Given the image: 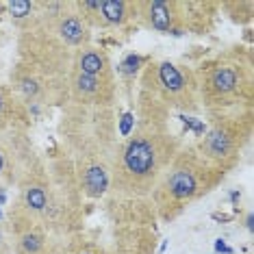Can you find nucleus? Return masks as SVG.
I'll use <instances>...</instances> for the list:
<instances>
[{
  "label": "nucleus",
  "instance_id": "obj_23",
  "mask_svg": "<svg viewBox=\"0 0 254 254\" xmlns=\"http://www.w3.org/2000/svg\"><path fill=\"white\" fill-rule=\"evenodd\" d=\"M0 254H13V237L7 224H0Z\"/></svg>",
  "mask_w": 254,
  "mask_h": 254
},
{
  "label": "nucleus",
  "instance_id": "obj_15",
  "mask_svg": "<svg viewBox=\"0 0 254 254\" xmlns=\"http://www.w3.org/2000/svg\"><path fill=\"white\" fill-rule=\"evenodd\" d=\"M178 9H181L183 33L206 35L219 13V2H213V0H178Z\"/></svg>",
  "mask_w": 254,
  "mask_h": 254
},
{
  "label": "nucleus",
  "instance_id": "obj_11",
  "mask_svg": "<svg viewBox=\"0 0 254 254\" xmlns=\"http://www.w3.org/2000/svg\"><path fill=\"white\" fill-rule=\"evenodd\" d=\"M74 11L89 31H111L137 22V0H74Z\"/></svg>",
  "mask_w": 254,
  "mask_h": 254
},
{
  "label": "nucleus",
  "instance_id": "obj_7",
  "mask_svg": "<svg viewBox=\"0 0 254 254\" xmlns=\"http://www.w3.org/2000/svg\"><path fill=\"white\" fill-rule=\"evenodd\" d=\"M209 126L204 135L198 139L193 150L198 157L226 176L235 170L244 157V150L250 143L254 130L252 111L248 113H230V115H209Z\"/></svg>",
  "mask_w": 254,
  "mask_h": 254
},
{
  "label": "nucleus",
  "instance_id": "obj_16",
  "mask_svg": "<svg viewBox=\"0 0 254 254\" xmlns=\"http://www.w3.org/2000/svg\"><path fill=\"white\" fill-rule=\"evenodd\" d=\"M33 118L22 100L13 94L7 83H0V132L24 130L31 126Z\"/></svg>",
  "mask_w": 254,
  "mask_h": 254
},
{
  "label": "nucleus",
  "instance_id": "obj_19",
  "mask_svg": "<svg viewBox=\"0 0 254 254\" xmlns=\"http://www.w3.org/2000/svg\"><path fill=\"white\" fill-rule=\"evenodd\" d=\"M13 254H55L53 237L44 228H33L13 237Z\"/></svg>",
  "mask_w": 254,
  "mask_h": 254
},
{
  "label": "nucleus",
  "instance_id": "obj_9",
  "mask_svg": "<svg viewBox=\"0 0 254 254\" xmlns=\"http://www.w3.org/2000/svg\"><path fill=\"white\" fill-rule=\"evenodd\" d=\"M46 193H48V174H46V161L42 159L18 183V193L7 213V228L11 237L33 228H42Z\"/></svg>",
  "mask_w": 254,
  "mask_h": 254
},
{
  "label": "nucleus",
  "instance_id": "obj_3",
  "mask_svg": "<svg viewBox=\"0 0 254 254\" xmlns=\"http://www.w3.org/2000/svg\"><path fill=\"white\" fill-rule=\"evenodd\" d=\"M224 176L204 163L193 146L181 148L150 191V204L163 222H174L193 202L211 193Z\"/></svg>",
  "mask_w": 254,
  "mask_h": 254
},
{
  "label": "nucleus",
  "instance_id": "obj_2",
  "mask_svg": "<svg viewBox=\"0 0 254 254\" xmlns=\"http://www.w3.org/2000/svg\"><path fill=\"white\" fill-rule=\"evenodd\" d=\"M195 78L200 105L209 115H230L252 111L254 67L248 48H230L198 65Z\"/></svg>",
  "mask_w": 254,
  "mask_h": 254
},
{
  "label": "nucleus",
  "instance_id": "obj_4",
  "mask_svg": "<svg viewBox=\"0 0 254 254\" xmlns=\"http://www.w3.org/2000/svg\"><path fill=\"white\" fill-rule=\"evenodd\" d=\"M59 137L72 161L113 157L118 146L115 109L65 102L59 120Z\"/></svg>",
  "mask_w": 254,
  "mask_h": 254
},
{
  "label": "nucleus",
  "instance_id": "obj_22",
  "mask_svg": "<svg viewBox=\"0 0 254 254\" xmlns=\"http://www.w3.org/2000/svg\"><path fill=\"white\" fill-rule=\"evenodd\" d=\"M7 9H9V15H11V22L15 26L24 28L31 20V11H33V0H11L7 2Z\"/></svg>",
  "mask_w": 254,
  "mask_h": 254
},
{
  "label": "nucleus",
  "instance_id": "obj_5",
  "mask_svg": "<svg viewBox=\"0 0 254 254\" xmlns=\"http://www.w3.org/2000/svg\"><path fill=\"white\" fill-rule=\"evenodd\" d=\"M48 193L42 215V228L53 239L78 235L83 226V193L78 189L74 161L65 152L46 163Z\"/></svg>",
  "mask_w": 254,
  "mask_h": 254
},
{
  "label": "nucleus",
  "instance_id": "obj_21",
  "mask_svg": "<svg viewBox=\"0 0 254 254\" xmlns=\"http://www.w3.org/2000/svg\"><path fill=\"white\" fill-rule=\"evenodd\" d=\"M252 0H235V2H219V11H226L228 18L239 24H248L252 20Z\"/></svg>",
  "mask_w": 254,
  "mask_h": 254
},
{
  "label": "nucleus",
  "instance_id": "obj_13",
  "mask_svg": "<svg viewBox=\"0 0 254 254\" xmlns=\"http://www.w3.org/2000/svg\"><path fill=\"white\" fill-rule=\"evenodd\" d=\"M137 24L163 35L183 33L178 0H137Z\"/></svg>",
  "mask_w": 254,
  "mask_h": 254
},
{
  "label": "nucleus",
  "instance_id": "obj_12",
  "mask_svg": "<svg viewBox=\"0 0 254 254\" xmlns=\"http://www.w3.org/2000/svg\"><path fill=\"white\" fill-rule=\"evenodd\" d=\"M118 96L115 74L109 76H89L70 70L67 74V102L78 105H96V107H113Z\"/></svg>",
  "mask_w": 254,
  "mask_h": 254
},
{
  "label": "nucleus",
  "instance_id": "obj_10",
  "mask_svg": "<svg viewBox=\"0 0 254 254\" xmlns=\"http://www.w3.org/2000/svg\"><path fill=\"white\" fill-rule=\"evenodd\" d=\"M37 152L24 130L0 132V181L15 185L39 163Z\"/></svg>",
  "mask_w": 254,
  "mask_h": 254
},
{
  "label": "nucleus",
  "instance_id": "obj_1",
  "mask_svg": "<svg viewBox=\"0 0 254 254\" xmlns=\"http://www.w3.org/2000/svg\"><path fill=\"white\" fill-rule=\"evenodd\" d=\"M181 148V139L167 122L139 120L130 137L118 141L113 150L109 195L113 200L148 198Z\"/></svg>",
  "mask_w": 254,
  "mask_h": 254
},
{
  "label": "nucleus",
  "instance_id": "obj_17",
  "mask_svg": "<svg viewBox=\"0 0 254 254\" xmlns=\"http://www.w3.org/2000/svg\"><path fill=\"white\" fill-rule=\"evenodd\" d=\"M72 70L80 74H89V76H109L113 72L111 59H109L107 50H102L100 46H83L76 50L72 59Z\"/></svg>",
  "mask_w": 254,
  "mask_h": 254
},
{
  "label": "nucleus",
  "instance_id": "obj_6",
  "mask_svg": "<svg viewBox=\"0 0 254 254\" xmlns=\"http://www.w3.org/2000/svg\"><path fill=\"white\" fill-rule=\"evenodd\" d=\"M139 98L157 107L159 111L200 113V89L195 72L185 63L150 61L141 72Z\"/></svg>",
  "mask_w": 254,
  "mask_h": 254
},
{
  "label": "nucleus",
  "instance_id": "obj_14",
  "mask_svg": "<svg viewBox=\"0 0 254 254\" xmlns=\"http://www.w3.org/2000/svg\"><path fill=\"white\" fill-rule=\"evenodd\" d=\"M111 159H76L74 161V174H76L78 189L83 198L98 200L109 193L111 183Z\"/></svg>",
  "mask_w": 254,
  "mask_h": 254
},
{
  "label": "nucleus",
  "instance_id": "obj_20",
  "mask_svg": "<svg viewBox=\"0 0 254 254\" xmlns=\"http://www.w3.org/2000/svg\"><path fill=\"white\" fill-rule=\"evenodd\" d=\"M55 254H109V250L105 246L96 244L94 239H87L83 235H72L67 237V244H63L61 250Z\"/></svg>",
  "mask_w": 254,
  "mask_h": 254
},
{
  "label": "nucleus",
  "instance_id": "obj_18",
  "mask_svg": "<svg viewBox=\"0 0 254 254\" xmlns=\"http://www.w3.org/2000/svg\"><path fill=\"white\" fill-rule=\"evenodd\" d=\"M120 254H152L154 252V230L141 224H130L118 233Z\"/></svg>",
  "mask_w": 254,
  "mask_h": 254
},
{
  "label": "nucleus",
  "instance_id": "obj_8",
  "mask_svg": "<svg viewBox=\"0 0 254 254\" xmlns=\"http://www.w3.org/2000/svg\"><path fill=\"white\" fill-rule=\"evenodd\" d=\"M7 85L28 109L31 118H35L39 111L57 105L63 107L67 102V76L48 74L22 61L13 65Z\"/></svg>",
  "mask_w": 254,
  "mask_h": 254
}]
</instances>
